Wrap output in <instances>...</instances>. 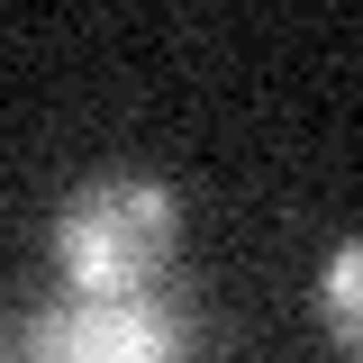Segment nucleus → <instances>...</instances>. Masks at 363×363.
<instances>
[{
	"label": "nucleus",
	"mask_w": 363,
	"mask_h": 363,
	"mask_svg": "<svg viewBox=\"0 0 363 363\" xmlns=\"http://www.w3.org/2000/svg\"><path fill=\"white\" fill-rule=\"evenodd\" d=\"M182 245V200L145 173H100L55 209V272L73 300H155Z\"/></svg>",
	"instance_id": "nucleus-1"
},
{
	"label": "nucleus",
	"mask_w": 363,
	"mask_h": 363,
	"mask_svg": "<svg viewBox=\"0 0 363 363\" xmlns=\"http://www.w3.org/2000/svg\"><path fill=\"white\" fill-rule=\"evenodd\" d=\"M9 363H191V327L164 300H55Z\"/></svg>",
	"instance_id": "nucleus-2"
},
{
	"label": "nucleus",
	"mask_w": 363,
	"mask_h": 363,
	"mask_svg": "<svg viewBox=\"0 0 363 363\" xmlns=\"http://www.w3.org/2000/svg\"><path fill=\"white\" fill-rule=\"evenodd\" d=\"M318 318H327V336L363 363V236H345L327 272H318Z\"/></svg>",
	"instance_id": "nucleus-3"
}]
</instances>
